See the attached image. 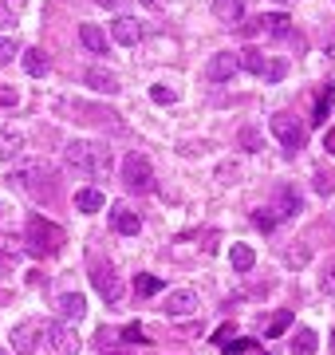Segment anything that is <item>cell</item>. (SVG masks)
Wrapping results in <instances>:
<instances>
[{
	"instance_id": "2",
	"label": "cell",
	"mask_w": 335,
	"mask_h": 355,
	"mask_svg": "<svg viewBox=\"0 0 335 355\" xmlns=\"http://www.w3.org/2000/svg\"><path fill=\"white\" fill-rule=\"evenodd\" d=\"M24 241H28V253H32V257H55V253L64 249L67 233L55 225V221L32 213V217H28V225H24Z\"/></svg>"
},
{
	"instance_id": "5",
	"label": "cell",
	"mask_w": 335,
	"mask_h": 355,
	"mask_svg": "<svg viewBox=\"0 0 335 355\" xmlns=\"http://www.w3.org/2000/svg\"><path fill=\"white\" fill-rule=\"evenodd\" d=\"M272 134H276V138H280V146H284V154L288 158H292V154H300L303 146H308V127H303V123H296V119H292V114H272Z\"/></svg>"
},
{
	"instance_id": "38",
	"label": "cell",
	"mask_w": 335,
	"mask_h": 355,
	"mask_svg": "<svg viewBox=\"0 0 335 355\" xmlns=\"http://www.w3.org/2000/svg\"><path fill=\"white\" fill-rule=\"evenodd\" d=\"M114 339H119V332H111V328H103V332H99V343H103V352H107V347H114Z\"/></svg>"
},
{
	"instance_id": "24",
	"label": "cell",
	"mask_w": 335,
	"mask_h": 355,
	"mask_svg": "<svg viewBox=\"0 0 335 355\" xmlns=\"http://www.w3.org/2000/svg\"><path fill=\"white\" fill-rule=\"evenodd\" d=\"M237 56H240V67H245V71H253V75H264V64H269V60H264V56H260L256 48H240Z\"/></svg>"
},
{
	"instance_id": "9",
	"label": "cell",
	"mask_w": 335,
	"mask_h": 355,
	"mask_svg": "<svg viewBox=\"0 0 335 355\" xmlns=\"http://www.w3.org/2000/svg\"><path fill=\"white\" fill-rule=\"evenodd\" d=\"M237 71H240V56H237V51H217V56L206 64V79L209 83H225V79H233Z\"/></svg>"
},
{
	"instance_id": "14",
	"label": "cell",
	"mask_w": 335,
	"mask_h": 355,
	"mask_svg": "<svg viewBox=\"0 0 335 355\" xmlns=\"http://www.w3.org/2000/svg\"><path fill=\"white\" fill-rule=\"evenodd\" d=\"M83 79H87V87H91V91H103V95H119V91H123V83L114 79L111 71H99V67H91Z\"/></svg>"
},
{
	"instance_id": "17",
	"label": "cell",
	"mask_w": 335,
	"mask_h": 355,
	"mask_svg": "<svg viewBox=\"0 0 335 355\" xmlns=\"http://www.w3.org/2000/svg\"><path fill=\"white\" fill-rule=\"evenodd\" d=\"M103 206H107V197H103V190H95V186H87V190L75 194V210L79 213H99Z\"/></svg>"
},
{
	"instance_id": "40",
	"label": "cell",
	"mask_w": 335,
	"mask_h": 355,
	"mask_svg": "<svg viewBox=\"0 0 335 355\" xmlns=\"http://www.w3.org/2000/svg\"><path fill=\"white\" fill-rule=\"evenodd\" d=\"M217 174H221V182H237V174H240V170H237V166H221Z\"/></svg>"
},
{
	"instance_id": "36",
	"label": "cell",
	"mask_w": 335,
	"mask_h": 355,
	"mask_svg": "<svg viewBox=\"0 0 335 355\" xmlns=\"http://www.w3.org/2000/svg\"><path fill=\"white\" fill-rule=\"evenodd\" d=\"M233 336H237V328H233V323H221V328H217V336H213V343H217V347H225Z\"/></svg>"
},
{
	"instance_id": "46",
	"label": "cell",
	"mask_w": 335,
	"mask_h": 355,
	"mask_svg": "<svg viewBox=\"0 0 335 355\" xmlns=\"http://www.w3.org/2000/svg\"><path fill=\"white\" fill-rule=\"evenodd\" d=\"M264 355H269V352H264Z\"/></svg>"
},
{
	"instance_id": "45",
	"label": "cell",
	"mask_w": 335,
	"mask_h": 355,
	"mask_svg": "<svg viewBox=\"0 0 335 355\" xmlns=\"http://www.w3.org/2000/svg\"><path fill=\"white\" fill-rule=\"evenodd\" d=\"M332 355H335V332H332Z\"/></svg>"
},
{
	"instance_id": "44",
	"label": "cell",
	"mask_w": 335,
	"mask_h": 355,
	"mask_svg": "<svg viewBox=\"0 0 335 355\" xmlns=\"http://www.w3.org/2000/svg\"><path fill=\"white\" fill-rule=\"evenodd\" d=\"M103 355H130V352H119V347H107Z\"/></svg>"
},
{
	"instance_id": "30",
	"label": "cell",
	"mask_w": 335,
	"mask_h": 355,
	"mask_svg": "<svg viewBox=\"0 0 335 355\" xmlns=\"http://www.w3.org/2000/svg\"><path fill=\"white\" fill-rule=\"evenodd\" d=\"M16 40H12V36H0V67L4 64H12V56H16Z\"/></svg>"
},
{
	"instance_id": "8",
	"label": "cell",
	"mask_w": 335,
	"mask_h": 355,
	"mask_svg": "<svg viewBox=\"0 0 335 355\" xmlns=\"http://www.w3.org/2000/svg\"><path fill=\"white\" fill-rule=\"evenodd\" d=\"M40 336H44V323H36V320L16 323V328H12V352L36 355V352H40Z\"/></svg>"
},
{
	"instance_id": "41",
	"label": "cell",
	"mask_w": 335,
	"mask_h": 355,
	"mask_svg": "<svg viewBox=\"0 0 335 355\" xmlns=\"http://www.w3.org/2000/svg\"><path fill=\"white\" fill-rule=\"evenodd\" d=\"M323 146H327V154H335V127L323 134Z\"/></svg>"
},
{
	"instance_id": "18",
	"label": "cell",
	"mask_w": 335,
	"mask_h": 355,
	"mask_svg": "<svg viewBox=\"0 0 335 355\" xmlns=\"http://www.w3.org/2000/svg\"><path fill=\"white\" fill-rule=\"evenodd\" d=\"M79 44L99 56V51H107V32H103L99 24H83V28H79Z\"/></svg>"
},
{
	"instance_id": "42",
	"label": "cell",
	"mask_w": 335,
	"mask_h": 355,
	"mask_svg": "<svg viewBox=\"0 0 335 355\" xmlns=\"http://www.w3.org/2000/svg\"><path fill=\"white\" fill-rule=\"evenodd\" d=\"M0 28H12V16H8V8H0Z\"/></svg>"
},
{
	"instance_id": "26",
	"label": "cell",
	"mask_w": 335,
	"mask_h": 355,
	"mask_svg": "<svg viewBox=\"0 0 335 355\" xmlns=\"http://www.w3.org/2000/svg\"><path fill=\"white\" fill-rule=\"evenodd\" d=\"M288 75V60H269V64H264V75H260V79L264 83H280Z\"/></svg>"
},
{
	"instance_id": "43",
	"label": "cell",
	"mask_w": 335,
	"mask_h": 355,
	"mask_svg": "<svg viewBox=\"0 0 335 355\" xmlns=\"http://www.w3.org/2000/svg\"><path fill=\"white\" fill-rule=\"evenodd\" d=\"M146 8H162V4H166V0H142Z\"/></svg>"
},
{
	"instance_id": "33",
	"label": "cell",
	"mask_w": 335,
	"mask_h": 355,
	"mask_svg": "<svg viewBox=\"0 0 335 355\" xmlns=\"http://www.w3.org/2000/svg\"><path fill=\"white\" fill-rule=\"evenodd\" d=\"M240 146H245V150H260V130L245 127V130H240Z\"/></svg>"
},
{
	"instance_id": "27",
	"label": "cell",
	"mask_w": 335,
	"mask_h": 355,
	"mask_svg": "<svg viewBox=\"0 0 335 355\" xmlns=\"http://www.w3.org/2000/svg\"><path fill=\"white\" fill-rule=\"evenodd\" d=\"M119 339H123V343H138V347H142V343H150V336L142 332V323H127V328L119 332Z\"/></svg>"
},
{
	"instance_id": "15",
	"label": "cell",
	"mask_w": 335,
	"mask_h": 355,
	"mask_svg": "<svg viewBox=\"0 0 335 355\" xmlns=\"http://www.w3.org/2000/svg\"><path fill=\"white\" fill-rule=\"evenodd\" d=\"M332 103H335V87H332V83H323V87H319V95H316V107H312V127H323V123H327Z\"/></svg>"
},
{
	"instance_id": "47",
	"label": "cell",
	"mask_w": 335,
	"mask_h": 355,
	"mask_svg": "<svg viewBox=\"0 0 335 355\" xmlns=\"http://www.w3.org/2000/svg\"><path fill=\"white\" fill-rule=\"evenodd\" d=\"M0 355H4V352H0Z\"/></svg>"
},
{
	"instance_id": "4",
	"label": "cell",
	"mask_w": 335,
	"mask_h": 355,
	"mask_svg": "<svg viewBox=\"0 0 335 355\" xmlns=\"http://www.w3.org/2000/svg\"><path fill=\"white\" fill-rule=\"evenodd\" d=\"M123 186H127L130 194H150L154 190V166H150V158L146 154H127L123 158Z\"/></svg>"
},
{
	"instance_id": "31",
	"label": "cell",
	"mask_w": 335,
	"mask_h": 355,
	"mask_svg": "<svg viewBox=\"0 0 335 355\" xmlns=\"http://www.w3.org/2000/svg\"><path fill=\"white\" fill-rule=\"evenodd\" d=\"M150 99H154V103H162V107H170V103L177 99V91H170V87H162V83H154V87H150Z\"/></svg>"
},
{
	"instance_id": "29",
	"label": "cell",
	"mask_w": 335,
	"mask_h": 355,
	"mask_svg": "<svg viewBox=\"0 0 335 355\" xmlns=\"http://www.w3.org/2000/svg\"><path fill=\"white\" fill-rule=\"evenodd\" d=\"M288 328H292V312H276L269 323V336H284Z\"/></svg>"
},
{
	"instance_id": "3",
	"label": "cell",
	"mask_w": 335,
	"mask_h": 355,
	"mask_svg": "<svg viewBox=\"0 0 335 355\" xmlns=\"http://www.w3.org/2000/svg\"><path fill=\"white\" fill-rule=\"evenodd\" d=\"M240 36H269V40H288L292 36V16L288 12H260L249 24H237Z\"/></svg>"
},
{
	"instance_id": "7",
	"label": "cell",
	"mask_w": 335,
	"mask_h": 355,
	"mask_svg": "<svg viewBox=\"0 0 335 355\" xmlns=\"http://www.w3.org/2000/svg\"><path fill=\"white\" fill-rule=\"evenodd\" d=\"M44 336L51 339V347L60 355H79V336H75V323H67V320H51L44 323Z\"/></svg>"
},
{
	"instance_id": "22",
	"label": "cell",
	"mask_w": 335,
	"mask_h": 355,
	"mask_svg": "<svg viewBox=\"0 0 335 355\" xmlns=\"http://www.w3.org/2000/svg\"><path fill=\"white\" fill-rule=\"evenodd\" d=\"M213 16L225 20V24H237L245 16V4L240 0H213Z\"/></svg>"
},
{
	"instance_id": "1",
	"label": "cell",
	"mask_w": 335,
	"mask_h": 355,
	"mask_svg": "<svg viewBox=\"0 0 335 355\" xmlns=\"http://www.w3.org/2000/svg\"><path fill=\"white\" fill-rule=\"evenodd\" d=\"M64 162L83 178H103L111 174V146L91 143V138H71L64 146Z\"/></svg>"
},
{
	"instance_id": "28",
	"label": "cell",
	"mask_w": 335,
	"mask_h": 355,
	"mask_svg": "<svg viewBox=\"0 0 335 355\" xmlns=\"http://www.w3.org/2000/svg\"><path fill=\"white\" fill-rule=\"evenodd\" d=\"M316 194H335V174L332 170H316Z\"/></svg>"
},
{
	"instance_id": "20",
	"label": "cell",
	"mask_w": 335,
	"mask_h": 355,
	"mask_svg": "<svg viewBox=\"0 0 335 355\" xmlns=\"http://www.w3.org/2000/svg\"><path fill=\"white\" fill-rule=\"evenodd\" d=\"M48 67H51V60L40 48H24V71H28V75L40 79V75H48Z\"/></svg>"
},
{
	"instance_id": "37",
	"label": "cell",
	"mask_w": 335,
	"mask_h": 355,
	"mask_svg": "<svg viewBox=\"0 0 335 355\" xmlns=\"http://www.w3.org/2000/svg\"><path fill=\"white\" fill-rule=\"evenodd\" d=\"M253 221H256V225H260V229H272V225H276V221H280V217H276V213H264V210H256V213H253Z\"/></svg>"
},
{
	"instance_id": "6",
	"label": "cell",
	"mask_w": 335,
	"mask_h": 355,
	"mask_svg": "<svg viewBox=\"0 0 335 355\" xmlns=\"http://www.w3.org/2000/svg\"><path fill=\"white\" fill-rule=\"evenodd\" d=\"M91 284H95V292L107 304H119V300H123V280H119V273H114L111 265H103V260L91 265Z\"/></svg>"
},
{
	"instance_id": "11",
	"label": "cell",
	"mask_w": 335,
	"mask_h": 355,
	"mask_svg": "<svg viewBox=\"0 0 335 355\" xmlns=\"http://www.w3.org/2000/svg\"><path fill=\"white\" fill-rule=\"evenodd\" d=\"M111 36H114V44H123V48H134L138 40H142V24L134 16H114L111 20Z\"/></svg>"
},
{
	"instance_id": "21",
	"label": "cell",
	"mask_w": 335,
	"mask_h": 355,
	"mask_svg": "<svg viewBox=\"0 0 335 355\" xmlns=\"http://www.w3.org/2000/svg\"><path fill=\"white\" fill-rule=\"evenodd\" d=\"M319 347V336L312 328H296V336H292V355H312Z\"/></svg>"
},
{
	"instance_id": "13",
	"label": "cell",
	"mask_w": 335,
	"mask_h": 355,
	"mask_svg": "<svg viewBox=\"0 0 335 355\" xmlns=\"http://www.w3.org/2000/svg\"><path fill=\"white\" fill-rule=\"evenodd\" d=\"M55 312H60L67 323H75V320H83V316H87V300H83L79 292H64V296L55 300Z\"/></svg>"
},
{
	"instance_id": "35",
	"label": "cell",
	"mask_w": 335,
	"mask_h": 355,
	"mask_svg": "<svg viewBox=\"0 0 335 355\" xmlns=\"http://www.w3.org/2000/svg\"><path fill=\"white\" fill-rule=\"evenodd\" d=\"M319 284H323V292H327V296H335V257L327 260V269H323V280H319Z\"/></svg>"
},
{
	"instance_id": "39",
	"label": "cell",
	"mask_w": 335,
	"mask_h": 355,
	"mask_svg": "<svg viewBox=\"0 0 335 355\" xmlns=\"http://www.w3.org/2000/svg\"><path fill=\"white\" fill-rule=\"evenodd\" d=\"M12 269H16V260L8 257V253H0V276H12Z\"/></svg>"
},
{
	"instance_id": "19",
	"label": "cell",
	"mask_w": 335,
	"mask_h": 355,
	"mask_svg": "<svg viewBox=\"0 0 335 355\" xmlns=\"http://www.w3.org/2000/svg\"><path fill=\"white\" fill-rule=\"evenodd\" d=\"M303 210V197L292 190V186H284L280 190V201H276V217H296V213Z\"/></svg>"
},
{
	"instance_id": "16",
	"label": "cell",
	"mask_w": 335,
	"mask_h": 355,
	"mask_svg": "<svg viewBox=\"0 0 335 355\" xmlns=\"http://www.w3.org/2000/svg\"><path fill=\"white\" fill-rule=\"evenodd\" d=\"M20 150H24V134H20V130H12V127H4V130H0V158L12 162Z\"/></svg>"
},
{
	"instance_id": "32",
	"label": "cell",
	"mask_w": 335,
	"mask_h": 355,
	"mask_svg": "<svg viewBox=\"0 0 335 355\" xmlns=\"http://www.w3.org/2000/svg\"><path fill=\"white\" fill-rule=\"evenodd\" d=\"M16 103H20V91L12 87V83H0V107H8V111H12Z\"/></svg>"
},
{
	"instance_id": "10",
	"label": "cell",
	"mask_w": 335,
	"mask_h": 355,
	"mask_svg": "<svg viewBox=\"0 0 335 355\" xmlns=\"http://www.w3.org/2000/svg\"><path fill=\"white\" fill-rule=\"evenodd\" d=\"M162 312H166V316H174V320H186V316H193V312H197V292H190V289H174L170 296H166Z\"/></svg>"
},
{
	"instance_id": "23",
	"label": "cell",
	"mask_w": 335,
	"mask_h": 355,
	"mask_svg": "<svg viewBox=\"0 0 335 355\" xmlns=\"http://www.w3.org/2000/svg\"><path fill=\"white\" fill-rule=\"evenodd\" d=\"M253 260H256V253L249 249V245H233V249H229V265H233L237 273H249Z\"/></svg>"
},
{
	"instance_id": "12",
	"label": "cell",
	"mask_w": 335,
	"mask_h": 355,
	"mask_svg": "<svg viewBox=\"0 0 335 355\" xmlns=\"http://www.w3.org/2000/svg\"><path fill=\"white\" fill-rule=\"evenodd\" d=\"M111 225H114V233H123V237H138L142 217H138V210H130V206H111Z\"/></svg>"
},
{
	"instance_id": "25",
	"label": "cell",
	"mask_w": 335,
	"mask_h": 355,
	"mask_svg": "<svg viewBox=\"0 0 335 355\" xmlns=\"http://www.w3.org/2000/svg\"><path fill=\"white\" fill-rule=\"evenodd\" d=\"M134 292H138V296H158L162 280H158V276H150V273H138V276H134Z\"/></svg>"
},
{
	"instance_id": "34",
	"label": "cell",
	"mask_w": 335,
	"mask_h": 355,
	"mask_svg": "<svg viewBox=\"0 0 335 355\" xmlns=\"http://www.w3.org/2000/svg\"><path fill=\"white\" fill-rule=\"evenodd\" d=\"M221 352L225 355H245V352H253V339H229Z\"/></svg>"
}]
</instances>
